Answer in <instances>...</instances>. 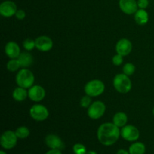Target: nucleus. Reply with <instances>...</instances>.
Listing matches in <instances>:
<instances>
[{
  "instance_id": "nucleus-28",
  "label": "nucleus",
  "mask_w": 154,
  "mask_h": 154,
  "mask_svg": "<svg viewBox=\"0 0 154 154\" xmlns=\"http://www.w3.org/2000/svg\"><path fill=\"white\" fill-rule=\"evenodd\" d=\"M138 8L141 9H146L149 5V1L148 0H138Z\"/></svg>"
},
{
  "instance_id": "nucleus-24",
  "label": "nucleus",
  "mask_w": 154,
  "mask_h": 154,
  "mask_svg": "<svg viewBox=\"0 0 154 154\" xmlns=\"http://www.w3.org/2000/svg\"><path fill=\"white\" fill-rule=\"evenodd\" d=\"M73 152L75 154H87V148L85 146L80 143H77L73 146Z\"/></svg>"
},
{
  "instance_id": "nucleus-18",
  "label": "nucleus",
  "mask_w": 154,
  "mask_h": 154,
  "mask_svg": "<svg viewBox=\"0 0 154 154\" xmlns=\"http://www.w3.org/2000/svg\"><path fill=\"white\" fill-rule=\"evenodd\" d=\"M128 117L124 112H117L114 114L113 117V123L118 126L119 128H123L127 123Z\"/></svg>"
},
{
  "instance_id": "nucleus-16",
  "label": "nucleus",
  "mask_w": 154,
  "mask_h": 154,
  "mask_svg": "<svg viewBox=\"0 0 154 154\" xmlns=\"http://www.w3.org/2000/svg\"><path fill=\"white\" fill-rule=\"evenodd\" d=\"M20 67L23 69H26L31 66L33 63V57L31 54L28 52H23L20 54L17 58Z\"/></svg>"
},
{
  "instance_id": "nucleus-2",
  "label": "nucleus",
  "mask_w": 154,
  "mask_h": 154,
  "mask_svg": "<svg viewBox=\"0 0 154 154\" xmlns=\"http://www.w3.org/2000/svg\"><path fill=\"white\" fill-rule=\"evenodd\" d=\"M35 82V76L32 72L27 69H23L16 75V83L18 87L29 89Z\"/></svg>"
},
{
  "instance_id": "nucleus-8",
  "label": "nucleus",
  "mask_w": 154,
  "mask_h": 154,
  "mask_svg": "<svg viewBox=\"0 0 154 154\" xmlns=\"http://www.w3.org/2000/svg\"><path fill=\"white\" fill-rule=\"evenodd\" d=\"M29 114L33 120L36 121H44L49 116V111L45 106L42 105H34L29 110Z\"/></svg>"
},
{
  "instance_id": "nucleus-1",
  "label": "nucleus",
  "mask_w": 154,
  "mask_h": 154,
  "mask_svg": "<svg viewBox=\"0 0 154 154\" xmlns=\"http://www.w3.org/2000/svg\"><path fill=\"white\" fill-rule=\"evenodd\" d=\"M120 136V128L114 123H105L98 129V140L104 146L109 147L114 144L118 141Z\"/></svg>"
},
{
  "instance_id": "nucleus-3",
  "label": "nucleus",
  "mask_w": 154,
  "mask_h": 154,
  "mask_svg": "<svg viewBox=\"0 0 154 154\" xmlns=\"http://www.w3.org/2000/svg\"><path fill=\"white\" fill-rule=\"evenodd\" d=\"M113 84L115 90L120 93H129L132 89V81L129 76L125 74H118L114 78Z\"/></svg>"
},
{
  "instance_id": "nucleus-29",
  "label": "nucleus",
  "mask_w": 154,
  "mask_h": 154,
  "mask_svg": "<svg viewBox=\"0 0 154 154\" xmlns=\"http://www.w3.org/2000/svg\"><path fill=\"white\" fill-rule=\"evenodd\" d=\"M15 17L18 20H23L26 17V13L22 9H18L15 14Z\"/></svg>"
},
{
  "instance_id": "nucleus-13",
  "label": "nucleus",
  "mask_w": 154,
  "mask_h": 154,
  "mask_svg": "<svg viewBox=\"0 0 154 154\" xmlns=\"http://www.w3.org/2000/svg\"><path fill=\"white\" fill-rule=\"evenodd\" d=\"M45 144L50 149H56V150H63L64 148V143L61 138L57 135L50 134L45 137Z\"/></svg>"
},
{
  "instance_id": "nucleus-32",
  "label": "nucleus",
  "mask_w": 154,
  "mask_h": 154,
  "mask_svg": "<svg viewBox=\"0 0 154 154\" xmlns=\"http://www.w3.org/2000/svg\"><path fill=\"white\" fill-rule=\"evenodd\" d=\"M87 154H97V153L94 150H90V151H87Z\"/></svg>"
},
{
  "instance_id": "nucleus-25",
  "label": "nucleus",
  "mask_w": 154,
  "mask_h": 154,
  "mask_svg": "<svg viewBox=\"0 0 154 154\" xmlns=\"http://www.w3.org/2000/svg\"><path fill=\"white\" fill-rule=\"evenodd\" d=\"M23 46L24 49L27 51H30L35 48V40H32L31 38H27L23 42Z\"/></svg>"
},
{
  "instance_id": "nucleus-33",
  "label": "nucleus",
  "mask_w": 154,
  "mask_h": 154,
  "mask_svg": "<svg viewBox=\"0 0 154 154\" xmlns=\"http://www.w3.org/2000/svg\"><path fill=\"white\" fill-rule=\"evenodd\" d=\"M0 154H7V153H6V152H5L4 150H1V151H0Z\"/></svg>"
},
{
  "instance_id": "nucleus-23",
  "label": "nucleus",
  "mask_w": 154,
  "mask_h": 154,
  "mask_svg": "<svg viewBox=\"0 0 154 154\" xmlns=\"http://www.w3.org/2000/svg\"><path fill=\"white\" fill-rule=\"evenodd\" d=\"M135 72V66L132 63H128L123 66V72L125 75L128 76H131L133 75Z\"/></svg>"
},
{
  "instance_id": "nucleus-15",
  "label": "nucleus",
  "mask_w": 154,
  "mask_h": 154,
  "mask_svg": "<svg viewBox=\"0 0 154 154\" xmlns=\"http://www.w3.org/2000/svg\"><path fill=\"white\" fill-rule=\"evenodd\" d=\"M5 52L10 59H17L21 54L19 45L14 42H9L6 44Z\"/></svg>"
},
{
  "instance_id": "nucleus-5",
  "label": "nucleus",
  "mask_w": 154,
  "mask_h": 154,
  "mask_svg": "<svg viewBox=\"0 0 154 154\" xmlns=\"http://www.w3.org/2000/svg\"><path fill=\"white\" fill-rule=\"evenodd\" d=\"M17 136L15 132L11 130H7L4 132L0 138V144L2 148L5 150L13 149L17 143Z\"/></svg>"
},
{
  "instance_id": "nucleus-7",
  "label": "nucleus",
  "mask_w": 154,
  "mask_h": 154,
  "mask_svg": "<svg viewBox=\"0 0 154 154\" xmlns=\"http://www.w3.org/2000/svg\"><path fill=\"white\" fill-rule=\"evenodd\" d=\"M120 136L124 140L130 142H135L140 137V132L137 127L132 125H126L121 128Z\"/></svg>"
},
{
  "instance_id": "nucleus-31",
  "label": "nucleus",
  "mask_w": 154,
  "mask_h": 154,
  "mask_svg": "<svg viewBox=\"0 0 154 154\" xmlns=\"http://www.w3.org/2000/svg\"><path fill=\"white\" fill-rule=\"evenodd\" d=\"M117 154H129V152L126 150H124V149H120L117 152Z\"/></svg>"
},
{
  "instance_id": "nucleus-12",
  "label": "nucleus",
  "mask_w": 154,
  "mask_h": 154,
  "mask_svg": "<svg viewBox=\"0 0 154 154\" xmlns=\"http://www.w3.org/2000/svg\"><path fill=\"white\" fill-rule=\"evenodd\" d=\"M54 46L52 39L46 35H42L35 39V48L42 52H48L51 51Z\"/></svg>"
},
{
  "instance_id": "nucleus-34",
  "label": "nucleus",
  "mask_w": 154,
  "mask_h": 154,
  "mask_svg": "<svg viewBox=\"0 0 154 154\" xmlns=\"http://www.w3.org/2000/svg\"><path fill=\"white\" fill-rule=\"evenodd\" d=\"M153 114L154 115V108H153Z\"/></svg>"
},
{
  "instance_id": "nucleus-30",
  "label": "nucleus",
  "mask_w": 154,
  "mask_h": 154,
  "mask_svg": "<svg viewBox=\"0 0 154 154\" xmlns=\"http://www.w3.org/2000/svg\"><path fill=\"white\" fill-rule=\"evenodd\" d=\"M45 154H63L60 150H56V149H51L48 150Z\"/></svg>"
},
{
  "instance_id": "nucleus-4",
  "label": "nucleus",
  "mask_w": 154,
  "mask_h": 154,
  "mask_svg": "<svg viewBox=\"0 0 154 154\" xmlns=\"http://www.w3.org/2000/svg\"><path fill=\"white\" fill-rule=\"evenodd\" d=\"M105 89V86L102 81L98 79L92 80L84 87V91L87 95L90 97H96L99 96L104 93Z\"/></svg>"
},
{
  "instance_id": "nucleus-21",
  "label": "nucleus",
  "mask_w": 154,
  "mask_h": 154,
  "mask_svg": "<svg viewBox=\"0 0 154 154\" xmlns=\"http://www.w3.org/2000/svg\"><path fill=\"white\" fill-rule=\"evenodd\" d=\"M15 133L20 139H25L30 135V131L26 126H20L15 130Z\"/></svg>"
},
{
  "instance_id": "nucleus-6",
  "label": "nucleus",
  "mask_w": 154,
  "mask_h": 154,
  "mask_svg": "<svg viewBox=\"0 0 154 154\" xmlns=\"http://www.w3.org/2000/svg\"><path fill=\"white\" fill-rule=\"evenodd\" d=\"M106 111V106L100 101H96L90 105L87 110V115L92 120L101 118Z\"/></svg>"
},
{
  "instance_id": "nucleus-17",
  "label": "nucleus",
  "mask_w": 154,
  "mask_h": 154,
  "mask_svg": "<svg viewBox=\"0 0 154 154\" xmlns=\"http://www.w3.org/2000/svg\"><path fill=\"white\" fill-rule=\"evenodd\" d=\"M135 20L138 25H145L149 20L148 13L146 11L145 9L139 8L135 13Z\"/></svg>"
},
{
  "instance_id": "nucleus-27",
  "label": "nucleus",
  "mask_w": 154,
  "mask_h": 154,
  "mask_svg": "<svg viewBox=\"0 0 154 154\" xmlns=\"http://www.w3.org/2000/svg\"><path fill=\"white\" fill-rule=\"evenodd\" d=\"M123 63V57L120 54H117L115 56H114L112 58V63L114 66H119L120 65H122V63Z\"/></svg>"
},
{
  "instance_id": "nucleus-20",
  "label": "nucleus",
  "mask_w": 154,
  "mask_h": 154,
  "mask_svg": "<svg viewBox=\"0 0 154 154\" xmlns=\"http://www.w3.org/2000/svg\"><path fill=\"white\" fill-rule=\"evenodd\" d=\"M129 152V154H144L146 152V147L142 142L135 141L130 145Z\"/></svg>"
},
{
  "instance_id": "nucleus-19",
  "label": "nucleus",
  "mask_w": 154,
  "mask_h": 154,
  "mask_svg": "<svg viewBox=\"0 0 154 154\" xmlns=\"http://www.w3.org/2000/svg\"><path fill=\"white\" fill-rule=\"evenodd\" d=\"M12 96L17 102H23L28 97V92L25 88L18 87L14 90L13 93H12Z\"/></svg>"
},
{
  "instance_id": "nucleus-14",
  "label": "nucleus",
  "mask_w": 154,
  "mask_h": 154,
  "mask_svg": "<svg viewBox=\"0 0 154 154\" xmlns=\"http://www.w3.org/2000/svg\"><path fill=\"white\" fill-rule=\"evenodd\" d=\"M132 50V44L129 39L122 38L116 45V51L123 57L129 55Z\"/></svg>"
},
{
  "instance_id": "nucleus-10",
  "label": "nucleus",
  "mask_w": 154,
  "mask_h": 154,
  "mask_svg": "<svg viewBox=\"0 0 154 154\" xmlns=\"http://www.w3.org/2000/svg\"><path fill=\"white\" fill-rule=\"evenodd\" d=\"M17 11V5L10 0L4 1L0 5V14L5 17H11L13 15H15Z\"/></svg>"
},
{
  "instance_id": "nucleus-11",
  "label": "nucleus",
  "mask_w": 154,
  "mask_h": 154,
  "mask_svg": "<svg viewBox=\"0 0 154 154\" xmlns=\"http://www.w3.org/2000/svg\"><path fill=\"white\" fill-rule=\"evenodd\" d=\"M119 7L123 13L126 14H133L138 10L136 0H119Z\"/></svg>"
},
{
  "instance_id": "nucleus-26",
  "label": "nucleus",
  "mask_w": 154,
  "mask_h": 154,
  "mask_svg": "<svg viewBox=\"0 0 154 154\" xmlns=\"http://www.w3.org/2000/svg\"><path fill=\"white\" fill-rule=\"evenodd\" d=\"M80 104H81V106L82 107V108H88L90 106V105L92 104L91 97H90V96H89L88 95L83 96V97L81 98Z\"/></svg>"
},
{
  "instance_id": "nucleus-9",
  "label": "nucleus",
  "mask_w": 154,
  "mask_h": 154,
  "mask_svg": "<svg viewBox=\"0 0 154 154\" xmlns=\"http://www.w3.org/2000/svg\"><path fill=\"white\" fill-rule=\"evenodd\" d=\"M46 95L45 89L40 85H35L28 90V97L32 102H39L43 100Z\"/></svg>"
},
{
  "instance_id": "nucleus-22",
  "label": "nucleus",
  "mask_w": 154,
  "mask_h": 154,
  "mask_svg": "<svg viewBox=\"0 0 154 154\" xmlns=\"http://www.w3.org/2000/svg\"><path fill=\"white\" fill-rule=\"evenodd\" d=\"M20 68L19 61L17 59H11L7 63V69L11 72H17Z\"/></svg>"
}]
</instances>
